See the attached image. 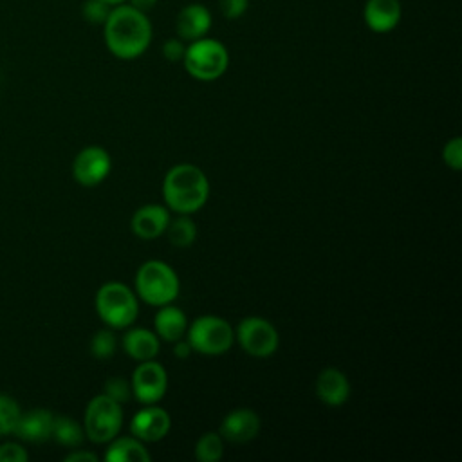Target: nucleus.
<instances>
[{
	"label": "nucleus",
	"instance_id": "f3484780",
	"mask_svg": "<svg viewBox=\"0 0 462 462\" xmlns=\"http://www.w3.org/2000/svg\"><path fill=\"white\" fill-rule=\"evenodd\" d=\"M54 415L49 410L36 408L25 413H20V419L14 426V435L27 442H43L51 439Z\"/></svg>",
	"mask_w": 462,
	"mask_h": 462
},
{
	"label": "nucleus",
	"instance_id": "cd10ccee",
	"mask_svg": "<svg viewBox=\"0 0 462 462\" xmlns=\"http://www.w3.org/2000/svg\"><path fill=\"white\" fill-rule=\"evenodd\" d=\"M442 159H444V164L455 171L462 168V139L460 137H453L444 144Z\"/></svg>",
	"mask_w": 462,
	"mask_h": 462
},
{
	"label": "nucleus",
	"instance_id": "b1692460",
	"mask_svg": "<svg viewBox=\"0 0 462 462\" xmlns=\"http://www.w3.org/2000/svg\"><path fill=\"white\" fill-rule=\"evenodd\" d=\"M20 413L22 410L18 402L11 395L0 393V435H9L14 431Z\"/></svg>",
	"mask_w": 462,
	"mask_h": 462
},
{
	"label": "nucleus",
	"instance_id": "6e6552de",
	"mask_svg": "<svg viewBox=\"0 0 462 462\" xmlns=\"http://www.w3.org/2000/svg\"><path fill=\"white\" fill-rule=\"evenodd\" d=\"M235 341L253 357H269L278 350L280 336L276 327L265 318L247 316L236 325Z\"/></svg>",
	"mask_w": 462,
	"mask_h": 462
},
{
	"label": "nucleus",
	"instance_id": "c756f323",
	"mask_svg": "<svg viewBox=\"0 0 462 462\" xmlns=\"http://www.w3.org/2000/svg\"><path fill=\"white\" fill-rule=\"evenodd\" d=\"M249 7V0H218V9L227 20L240 18Z\"/></svg>",
	"mask_w": 462,
	"mask_h": 462
},
{
	"label": "nucleus",
	"instance_id": "4468645a",
	"mask_svg": "<svg viewBox=\"0 0 462 462\" xmlns=\"http://www.w3.org/2000/svg\"><path fill=\"white\" fill-rule=\"evenodd\" d=\"M211 29V13L202 4L184 5L175 18L177 36L184 42H193L204 38Z\"/></svg>",
	"mask_w": 462,
	"mask_h": 462
},
{
	"label": "nucleus",
	"instance_id": "412c9836",
	"mask_svg": "<svg viewBox=\"0 0 462 462\" xmlns=\"http://www.w3.org/2000/svg\"><path fill=\"white\" fill-rule=\"evenodd\" d=\"M51 437L61 444V446H67V448H78L83 439H85V430L83 426L74 420L72 417H67V415H54V420H52V433Z\"/></svg>",
	"mask_w": 462,
	"mask_h": 462
},
{
	"label": "nucleus",
	"instance_id": "f8f14e48",
	"mask_svg": "<svg viewBox=\"0 0 462 462\" xmlns=\"http://www.w3.org/2000/svg\"><path fill=\"white\" fill-rule=\"evenodd\" d=\"M260 431V417L249 408H236L229 411L220 422V437L233 444L253 440Z\"/></svg>",
	"mask_w": 462,
	"mask_h": 462
},
{
	"label": "nucleus",
	"instance_id": "393cba45",
	"mask_svg": "<svg viewBox=\"0 0 462 462\" xmlns=\"http://www.w3.org/2000/svg\"><path fill=\"white\" fill-rule=\"evenodd\" d=\"M116 346H117V339H116L112 328H101L90 339V354L96 359L112 357L116 352Z\"/></svg>",
	"mask_w": 462,
	"mask_h": 462
},
{
	"label": "nucleus",
	"instance_id": "72a5a7b5",
	"mask_svg": "<svg viewBox=\"0 0 462 462\" xmlns=\"http://www.w3.org/2000/svg\"><path fill=\"white\" fill-rule=\"evenodd\" d=\"M128 2H130L132 7H135V9L143 11V13L150 11L157 4V0H128Z\"/></svg>",
	"mask_w": 462,
	"mask_h": 462
},
{
	"label": "nucleus",
	"instance_id": "aec40b11",
	"mask_svg": "<svg viewBox=\"0 0 462 462\" xmlns=\"http://www.w3.org/2000/svg\"><path fill=\"white\" fill-rule=\"evenodd\" d=\"M106 462H150L152 457L137 437H114L105 451Z\"/></svg>",
	"mask_w": 462,
	"mask_h": 462
},
{
	"label": "nucleus",
	"instance_id": "5701e85b",
	"mask_svg": "<svg viewBox=\"0 0 462 462\" xmlns=\"http://www.w3.org/2000/svg\"><path fill=\"white\" fill-rule=\"evenodd\" d=\"M224 455V439L217 431L204 433L195 444V458L199 462H217Z\"/></svg>",
	"mask_w": 462,
	"mask_h": 462
},
{
	"label": "nucleus",
	"instance_id": "c85d7f7f",
	"mask_svg": "<svg viewBox=\"0 0 462 462\" xmlns=\"http://www.w3.org/2000/svg\"><path fill=\"white\" fill-rule=\"evenodd\" d=\"M29 453L16 442L0 444V462H27Z\"/></svg>",
	"mask_w": 462,
	"mask_h": 462
},
{
	"label": "nucleus",
	"instance_id": "423d86ee",
	"mask_svg": "<svg viewBox=\"0 0 462 462\" xmlns=\"http://www.w3.org/2000/svg\"><path fill=\"white\" fill-rule=\"evenodd\" d=\"M186 341L193 352L204 356H220L233 346L235 328L220 316H199L188 325Z\"/></svg>",
	"mask_w": 462,
	"mask_h": 462
},
{
	"label": "nucleus",
	"instance_id": "7c9ffc66",
	"mask_svg": "<svg viewBox=\"0 0 462 462\" xmlns=\"http://www.w3.org/2000/svg\"><path fill=\"white\" fill-rule=\"evenodd\" d=\"M184 51H186V45H184V40H180V38H168L162 43V56L171 63L182 61Z\"/></svg>",
	"mask_w": 462,
	"mask_h": 462
},
{
	"label": "nucleus",
	"instance_id": "7ed1b4c3",
	"mask_svg": "<svg viewBox=\"0 0 462 462\" xmlns=\"http://www.w3.org/2000/svg\"><path fill=\"white\" fill-rule=\"evenodd\" d=\"M96 312L99 319L116 330L128 328L139 314L137 294L121 282H106L96 292Z\"/></svg>",
	"mask_w": 462,
	"mask_h": 462
},
{
	"label": "nucleus",
	"instance_id": "2f4dec72",
	"mask_svg": "<svg viewBox=\"0 0 462 462\" xmlns=\"http://www.w3.org/2000/svg\"><path fill=\"white\" fill-rule=\"evenodd\" d=\"M97 455L85 449H76L65 457V462H96Z\"/></svg>",
	"mask_w": 462,
	"mask_h": 462
},
{
	"label": "nucleus",
	"instance_id": "a878e982",
	"mask_svg": "<svg viewBox=\"0 0 462 462\" xmlns=\"http://www.w3.org/2000/svg\"><path fill=\"white\" fill-rule=\"evenodd\" d=\"M108 397H112L114 401L117 402H126L130 397H132V386H130V381L123 379V377H110L106 383H105V392Z\"/></svg>",
	"mask_w": 462,
	"mask_h": 462
},
{
	"label": "nucleus",
	"instance_id": "6ab92c4d",
	"mask_svg": "<svg viewBox=\"0 0 462 462\" xmlns=\"http://www.w3.org/2000/svg\"><path fill=\"white\" fill-rule=\"evenodd\" d=\"M123 350L126 352V356H130L135 361H148V359H155V356L161 350V343L159 337L153 330L143 328V327H135V328H128L123 334Z\"/></svg>",
	"mask_w": 462,
	"mask_h": 462
},
{
	"label": "nucleus",
	"instance_id": "0eeeda50",
	"mask_svg": "<svg viewBox=\"0 0 462 462\" xmlns=\"http://www.w3.org/2000/svg\"><path fill=\"white\" fill-rule=\"evenodd\" d=\"M123 426L121 402L114 401L106 393L92 397L85 408L83 430L85 437L96 444H106L119 435Z\"/></svg>",
	"mask_w": 462,
	"mask_h": 462
},
{
	"label": "nucleus",
	"instance_id": "4be33fe9",
	"mask_svg": "<svg viewBox=\"0 0 462 462\" xmlns=\"http://www.w3.org/2000/svg\"><path fill=\"white\" fill-rule=\"evenodd\" d=\"M166 236L171 245L184 249L189 247L197 238V226L191 220L189 215H177L175 218H170L166 227Z\"/></svg>",
	"mask_w": 462,
	"mask_h": 462
},
{
	"label": "nucleus",
	"instance_id": "2eb2a0df",
	"mask_svg": "<svg viewBox=\"0 0 462 462\" xmlns=\"http://www.w3.org/2000/svg\"><path fill=\"white\" fill-rule=\"evenodd\" d=\"M316 395L323 404L337 408L350 397V383L341 370L328 366L316 377Z\"/></svg>",
	"mask_w": 462,
	"mask_h": 462
},
{
	"label": "nucleus",
	"instance_id": "dca6fc26",
	"mask_svg": "<svg viewBox=\"0 0 462 462\" xmlns=\"http://www.w3.org/2000/svg\"><path fill=\"white\" fill-rule=\"evenodd\" d=\"M401 14L399 0H366L363 7L365 23L374 32H390L401 22Z\"/></svg>",
	"mask_w": 462,
	"mask_h": 462
},
{
	"label": "nucleus",
	"instance_id": "a211bd4d",
	"mask_svg": "<svg viewBox=\"0 0 462 462\" xmlns=\"http://www.w3.org/2000/svg\"><path fill=\"white\" fill-rule=\"evenodd\" d=\"M188 330V318L182 309L175 307L173 303L161 305L155 318H153V332L159 339L175 343L186 336Z\"/></svg>",
	"mask_w": 462,
	"mask_h": 462
},
{
	"label": "nucleus",
	"instance_id": "473e14b6",
	"mask_svg": "<svg viewBox=\"0 0 462 462\" xmlns=\"http://www.w3.org/2000/svg\"><path fill=\"white\" fill-rule=\"evenodd\" d=\"M193 350H191V346H189V343L184 339H179V341H175V345H173V356L175 357H179V359H186L189 354H191Z\"/></svg>",
	"mask_w": 462,
	"mask_h": 462
},
{
	"label": "nucleus",
	"instance_id": "ddd939ff",
	"mask_svg": "<svg viewBox=\"0 0 462 462\" xmlns=\"http://www.w3.org/2000/svg\"><path fill=\"white\" fill-rule=\"evenodd\" d=\"M170 209L161 204H146L141 206L130 220V227L135 236L143 240H153L164 235L170 222Z\"/></svg>",
	"mask_w": 462,
	"mask_h": 462
},
{
	"label": "nucleus",
	"instance_id": "39448f33",
	"mask_svg": "<svg viewBox=\"0 0 462 462\" xmlns=\"http://www.w3.org/2000/svg\"><path fill=\"white\" fill-rule=\"evenodd\" d=\"M182 65L191 78L199 81H215L227 70L229 54L222 42L204 36L189 42L184 51Z\"/></svg>",
	"mask_w": 462,
	"mask_h": 462
},
{
	"label": "nucleus",
	"instance_id": "f03ea898",
	"mask_svg": "<svg viewBox=\"0 0 462 462\" xmlns=\"http://www.w3.org/2000/svg\"><path fill=\"white\" fill-rule=\"evenodd\" d=\"M162 197L166 208L177 215L199 211L209 197V180L195 164H175L162 180Z\"/></svg>",
	"mask_w": 462,
	"mask_h": 462
},
{
	"label": "nucleus",
	"instance_id": "bb28decb",
	"mask_svg": "<svg viewBox=\"0 0 462 462\" xmlns=\"http://www.w3.org/2000/svg\"><path fill=\"white\" fill-rule=\"evenodd\" d=\"M110 9H112L110 5H106V4H103L99 0H87L83 4V7H81V14H83V18L87 22L96 23V25H103L106 16H108V13H110Z\"/></svg>",
	"mask_w": 462,
	"mask_h": 462
},
{
	"label": "nucleus",
	"instance_id": "f704fd0d",
	"mask_svg": "<svg viewBox=\"0 0 462 462\" xmlns=\"http://www.w3.org/2000/svg\"><path fill=\"white\" fill-rule=\"evenodd\" d=\"M99 2H103V4H106V5H110V7L119 5V4H125V0H99Z\"/></svg>",
	"mask_w": 462,
	"mask_h": 462
},
{
	"label": "nucleus",
	"instance_id": "1a4fd4ad",
	"mask_svg": "<svg viewBox=\"0 0 462 462\" xmlns=\"http://www.w3.org/2000/svg\"><path fill=\"white\" fill-rule=\"evenodd\" d=\"M132 395L141 404H155L159 402L168 388V374L164 366L153 359L139 361L135 366L132 379Z\"/></svg>",
	"mask_w": 462,
	"mask_h": 462
},
{
	"label": "nucleus",
	"instance_id": "f257e3e1",
	"mask_svg": "<svg viewBox=\"0 0 462 462\" xmlns=\"http://www.w3.org/2000/svg\"><path fill=\"white\" fill-rule=\"evenodd\" d=\"M106 49L119 60H135L150 47L152 25L146 13L130 4L114 5L103 23Z\"/></svg>",
	"mask_w": 462,
	"mask_h": 462
},
{
	"label": "nucleus",
	"instance_id": "9b49d317",
	"mask_svg": "<svg viewBox=\"0 0 462 462\" xmlns=\"http://www.w3.org/2000/svg\"><path fill=\"white\" fill-rule=\"evenodd\" d=\"M171 419L168 411L155 404H144L130 420V433L143 442H157L168 435Z\"/></svg>",
	"mask_w": 462,
	"mask_h": 462
},
{
	"label": "nucleus",
	"instance_id": "9d476101",
	"mask_svg": "<svg viewBox=\"0 0 462 462\" xmlns=\"http://www.w3.org/2000/svg\"><path fill=\"white\" fill-rule=\"evenodd\" d=\"M112 170V159L101 146L83 148L72 161V177L85 188L101 184Z\"/></svg>",
	"mask_w": 462,
	"mask_h": 462
},
{
	"label": "nucleus",
	"instance_id": "20e7f679",
	"mask_svg": "<svg viewBox=\"0 0 462 462\" xmlns=\"http://www.w3.org/2000/svg\"><path fill=\"white\" fill-rule=\"evenodd\" d=\"M179 289L177 273L162 260H148L135 273V294L152 307L173 303Z\"/></svg>",
	"mask_w": 462,
	"mask_h": 462
}]
</instances>
